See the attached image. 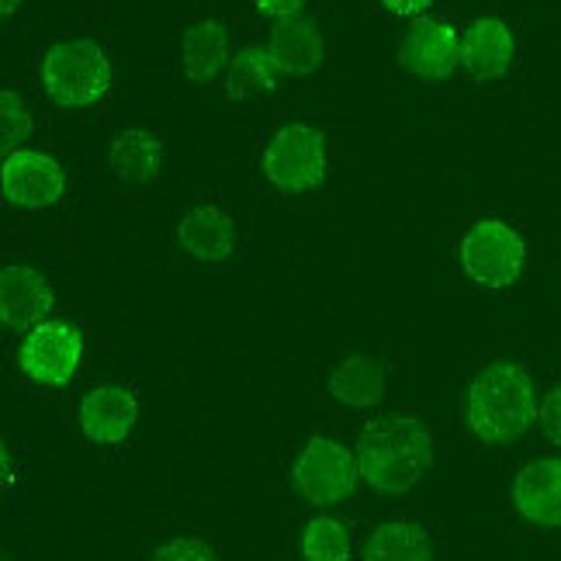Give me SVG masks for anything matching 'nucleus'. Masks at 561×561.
Returning <instances> with one entry per match:
<instances>
[{
  "label": "nucleus",
  "instance_id": "f257e3e1",
  "mask_svg": "<svg viewBox=\"0 0 561 561\" xmlns=\"http://www.w3.org/2000/svg\"><path fill=\"white\" fill-rule=\"evenodd\" d=\"M465 416L471 434L482 444H513L520 440L537 420L534 381L524 364L495 360L474 375L468 385Z\"/></svg>",
  "mask_w": 561,
  "mask_h": 561
},
{
  "label": "nucleus",
  "instance_id": "f03ea898",
  "mask_svg": "<svg viewBox=\"0 0 561 561\" xmlns=\"http://www.w3.org/2000/svg\"><path fill=\"white\" fill-rule=\"evenodd\" d=\"M434 465V437L413 416H381L360 434V479L378 492H409Z\"/></svg>",
  "mask_w": 561,
  "mask_h": 561
},
{
  "label": "nucleus",
  "instance_id": "7ed1b4c3",
  "mask_svg": "<svg viewBox=\"0 0 561 561\" xmlns=\"http://www.w3.org/2000/svg\"><path fill=\"white\" fill-rule=\"evenodd\" d=\"M42 88L59 107H91L112 91V59L91 38H67L42 56Z\"/></svg>",
  "mask_w": 561,
  "mask_h": 561
},
{
  "label": "nucleus",
  "instance_id": "20e7f679",
  "mask_svg": "<svg viewBox=\"0 0 561 561\" xmlns=\"http://www.w3.org/2000/svg\"><path fill=\"white\" fill-rule=\"evenodd\" d=\"M527 264V243L513 226L500 219L474 222L461 240V271L482 291H503L516 285Z\"/></svg>",
  "mask_w": 561,
  "mask_h": 561
},
{
  "label": "nucleus",
  "instance_id": "39448f33",
  "mask_svg": "<svg viewBox=\"0 0 561 561\" xmlns=\"http://www.w3.org/2000/svg\"><path fill=\"white\" fill-rule=\"evenodd\" d=\"M327 167H330L327 136L301 122L280 125L264 149V174L285 194H301V191L319 187L322 178H327Z\"/></svg>",
  "mask_w": 561,
  "mask_h": 561
},
{
  "label": "nucleus",
  "instance_id": "423d86ee",
  "mask_svg": "<svg viewBox=\"0 0 561 561\" xmlns=\"http://www.w3.org/2000/svg\"><path fill=\"white\" fill-rule=\"evenodd\" d=\"M80 357H83L80 330L62 319H46V322H38V327H32L28 336L21 340L18 368L35 385L59 388L77 378Z\"/></svg>",
  "mask_w": 561,
  "mask_h": 561
},
{
  "label": "nucleus",
  "instance_id": "0eeeda50",
  "mask_svg": "<svg viewBox=\"0 0 561 561\" xmlns=\"http://www.w3.org/2000/svg\"><path fill=\"white\" fill-rule=\"evenodd\" d=\"M295 489L306 495L312 506H333L343 503L357 489L360 468L347 447L330 437H312L291 468Z\"/></svg>",
  "mask_w": 561,
  "mask_h": 561
},
{
  "label": "nucleus",
  "instance_id": "6e6552de",
  "mask_svg": "<svg viewBox=\"0 0 561 561\" xmlns=\"http://www.w3.org/2000/svg\"><path fill=\"white\" fill-rule=\"evenodd\" d=\"M0 187H4V198L18 208H49L67 191V174L38 149H14L0 167Z\"/></svg>",
  "mask_w": 561,
  "mask_h": 561
},
{
  "label": "nucleus",
  "instance_id": "1a4fd4ad",
  "mask_svg": "<svg viewBox=\"0 0 561 561\" xmlns=\"http://www.w3.org/2000/svg\"><path fill=\"white\" fill-rule=\"evenodd\" d=\"M399 62L420 80H444L458 70L461 62V35L450 28L447 21L420 18L413 28L405 32L399 46Z\"/></svg>",
  "mask_w": 561,
  "mask_h": 561
},
{
  "label": "nucleus",
  "instance_id": "9d476101",
  "mask_svg": "<svg viewBox=\"0 0 561 561\" xmlns=\"http://www.w3.org/2000/svg\"><path fill=\"white\" fill-rule=\"evenodd\" d=\"M136 420H139V402L122 385H101L80 402L83 437H88L91 444H101V447L128 440Z\"/></svg>",
  "mask_w": 561,
  "mask_h": 561
},
{
  "label": "nucleus",
  "instance_id": "9b49d317",
  "mask_svg": "<svg viewBox=\"0 0 561 561\" xmlns=\"http://www.w3.org/2000/svg\"><path fill=\"white\" fill-rule=\"evenodd\" d=\"M53 309V288L35 267L11 264L0 274V319L8 330H32L46 322Z\"/></svg>",
  "mask_w": 561,
  "mask_h": 561
},
{
  "label": "nucleus",
  "instance_id": "f8f14e48",
  "mask_svg": "<svg viewBox=\"0 0 561 561\" xmlns=\"http://www.w3.org/2000/svg\"><path fill=\"white\" fill-rule=\"evenodd\" d=\"M513 506L537 527H561V458H541L520 468L513 482Z\"/></svg>",
  "mask_w": 561,
  "mask_h": 561
},
{
  "label": "nucleus",
  "instance_id": "ddd939ff",
  "mask_svg": "<svg viewBox=\"0 0 561 561\" xmlns=\"http://www.w3.org/2000/svg\"><path fill=\"white\" fill-rule=\"evenodd\" d=\"M513 62V32L500 18H474L461 32V67L474 80H500Z\"/></svg>",
  "mask_w": 561,
  "mask_h": 561
},
{
  "label": "nucleus",
  "instance_id": "4468645a",
  "mask_svg": "<svg viewBox=\"0 0 561 561\" xmlns=\"http://www.w3.org/2000/svg\"><path fill=\"white\" fill-rule=\"evenodd\" d=\"M178 243L202 264H222L236 250V222L222 208H191L178 226Z\"/></svg>",
  "mask_w": 561,
  "mask_h": 561
},
{
  "label": "nucleus",
  "instance_id": "2eb2a0df",
  "mask_svg": "<svg viewBox=\"0 0 561 561\" xmlns=\"http://www.w3.org/2000/svg\"><path fill=\"white\" fill-rule=\"evenodd\" d=\"M267 49L274 53L280 73H288V77H309L322 67V35L306 18L277 21Z\"/></svg>",
  "mask_w": 561,
  "mask_h": 561
},
{
  "label": "nucleus",
  "instance_id": "dca6fc26",
  "mask_svg": "<svg viewBox=\"0 0 561 561\" xmlns=\"http://www.w3.org/2000/svg\"><path fill=\"white\" fill-rule=\"evenodd\" d=\"M184 77L191 83H211L226 70L229 59V35L219 21H194L181 42Z\"/></svg>",
  "mask_w": 561,
  "mask_h": 561
},
{
  "label": "nucleus",
  "instance_id": "f3484780",
  "mask_svg": "<svg viewBox=\"0 0 561 561\" xmlns=\"http://www.w3.org/2000/svg\"><path fill=\"white\" fill-rule=\"evenodd\" d=\"M330 396L343 405L368 409L385 396V364L371 354L343 357L330 371Z\"/></svg>",
  "mask_w": 561,
  "mask_h": 561
},
{
  "label": "nucleus",
  "instance_id": "a211bd4d",
  "mask_svg": "<svg viewBox=\"0 0 561 561\" xmlns=\"http://www.w3.org/2000/svg\"><path fill=\"white\" fill-rule=\"evenodd\" d=\"M115 178L125 184H149L160 178L163 170V142L160 136L146 133V128H128L112 142V153H107Z\"/></svg>",
  "mask_w": 561,
  "mask_h": 561
},
{
  "label": "nucleus",
  "instance_id": "6ab92c4d",
  "mask_svg": "<svg viewBox=\"0 0 561 561\" xmlns=\"http://www.w3.org/2000/svg\"><path fill=\"white\" fill-rule=\"evenodd\" d=\"M277 77H280V67H277L274 53L267 46H247L229 62L226 91L236 101H261V98L274 94Z\"/></svg>",
  "mask_w": 561,
  "mask_h": 561
},
{
  "label": "nucleus",
  "instance_id": "aec40b11",
  "mask_svg": "<svg viewBox=\"0 0 561 561\" xmlns=\"http://www.w3.org/2000/svg\"><path fill=\"white\" fill-rule=\"evenodd\" d=\"M434 548H430V537L420 524L409 520H388L378 524L364 545V561H430Z\"/></svg>",
  "mask_w": 561,
  "mask_h": 561
},
{
  "label": "nucleus",
  "instance_id": "412c9836",
  "mask_svg": "<svg viewBox=\"0 0 561 561\" xmlns=\"http://www.w3.org/2000/svg\"><path fill=\"white\" fill-rule=\"evenodd\" d=\"M354 534L336 516H316L301 530V558L306 561H351Z\"/></svg>",
  "mask_w": 561,
  "mask_h": 561
},
{
  "label": "nucleus",
  "instance_id": "4be33fe9",
  "mask_svg": "<svg viewBox=\"0 0 561 561\" xmlns=\"http://www.w3.org/2000/svg\"><path fill=\"white\" fill-rule=\"evenodd\" d=\"M0 128H4V149H8V153H14V149L32 136V112L14 91L0 94Z\"/></svg>",
  "mask_w": 561,
  "mask_h": 561
},
{
  "label": "nucleus",
  "instance_id": "5701e85b",
  "mask_svg": "<svg viewBox=\"0 0 561 561\" xmlns=\"http://www.w3.org/2000/svg\"><path fill=\"white\" fill-rule=\"evenodd\" d=\"M153 561H219V554L211 551V545L198 541V537H178V541L157 548Z\"/></svg>",
  "mask_w": 561,
  "mask_h": 561
},
{
  "label": "nucleus",
  "instance_id": "b1692460",
  "mask_svg": "<svg viewBox=\"0 0 561 561\" xmlns=\"http://www.w3.org/2000/svg\"><path fill=\"white\" fill-rule=\"evenodd\" d=\"M537 420H541L545 437L561 447V385L545 396V405H541V413H537Z\"/></svg>",
  "mask_w": 561,
  "mask_h": 561
},
{
  "label": "nucleus",
  "instance_id": "393cba45",
  "mask_svg": "<svg viewBox=\"0 0 561 561\" xmlns=\"http://www.w3.org/2000/svg\"><path fill=\"white\" fill-rule=\"evenodd\" d=\"M253 4L261 14L285 21V18H298V11L306 8V0H253Z\"/></svg>",
  "mask_w": 561,
  "mask_h": 561
},
{
  "label": "nucleus",
  "instance_id": "a878e982",
  "mask_svg": "<svg viewBox=\"0 0 561 561\" xmlns=\"http://www.w3.org/2000/svg\"><path fill=\"white\" fill-rule=\"evenodd\" d=\"M434 4H437V0H381V8L388 14H399V18H416V14L430 11Z\"/></svg>",
  "mask_w": 561,
  "mask_h": 561
},
{
  "label": "nucleus",
  "instance_id": "bb28decb",
  "mask_svg": "<svg viewBox=\"0 0 561 561\" xmlns=\"http://www.w3.org/2000/svg\"><path fill=\"white\" fill-rule=\"evenodd\" d=\"M18 8H21V0H0V11H4V18H11Z\"/></svg>",
  "mask_w": 561,
  "mask_h": 561
}]
</instances>
